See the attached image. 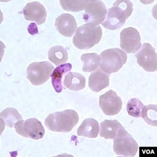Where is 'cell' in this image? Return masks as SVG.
<instances>
[{
  "mask_svg": "<svg viewBox=\"0 0 157 157\" xmlns=\"http://www.w3.org/2000/svg\"><path fill=\"white\" fill-rule=\"evenodd\" d=\"M133 3L128 0L116 1L112 8L108 10L106 20L102 24L103 27L110 30L120 29L126 20L133 13Z\"/></svg>",
  "mask_w": 157,
  "mask_h": 157,
  "instance_id": "cell-1",
  "label": "cell"
},
{
  "mask_svg": "<svg viewBox=\"0 0 157 157\" xmlns=\"http://www.w3.org/2000/svg\"><path fill=\"white\" fill-rule=\"evenodd\" d=\"M78 121L77 113L72 109L50 114L45 119L47 128L54 132L69 133Z\"/></svg>",
  "mask_w": 157,
  "mask_h": 157,
  "instance_id": "cell-2",
  "label": "cell"
},
{
  "mask_svg": "<svg viewBox=\"0 0 157 157\" xmlns=\"http://www.w3.org/2000/svg\"><path fill=\"white\" fill-rule=\"evenodd\" d=\"M102 35L100 26L87 23L78 28L73 38V44L78 49L87 50L98 44Z\"/></svg>",
  "mask_w": 157,
  "mask_h": 157,
  "instance_id": "cell-3",
  "label": "cell"
},
{
  "mask_svg": "<svg viewBox=\"0 0 157 157\" xmlns=\"http://www.w3.org/2000/svg\"><path fill=\"white\" fill-rule=\"evenodd\" d=\"M127 58L126 53L120 48L104 50L101 54V69L108 74L118 72L126 63Z\"/></svg>",
  "mask_w": 157,
  "mask_h": 157,
  "instance_id": "cell-4",
  "label": "cell"
},
{
  "mask_svg": "<svg viewBox=\"0 0 157 157\" xmlns=\"http://www.w3.org/2000/svg\"><path fill=\"white\" fill-rule=\"evenodd\" d=\"M113 139V150L116 155L134 156L137 153L138 151V143L124 127L120 129Z\"/></svg>",
  "mask_w": 157,
  "mask_h": 157,
  "instance_id": "cell-5",
  "label": "cell"
},
{
  "mask_svg": "<svg viewBox=\"0 0 157 157\" xmlns=\"http://www.w3.org/2000/svg\"><path fill=\"white\" fill-rule=\"evenodd\" d=\"M54 67L49 62H33L27 68V78L34 86L45 84L52 75Z\"/></svg>",
  "mask_w": 157,
  "mask_h": 157,
  "instance_id": "cell-6",
  "label": "cell"
},
{
  "mask_svg": "<svg viewBox=\"0 0 157 157\" xmlns=\"http://www.w3.org/2000/svg\"><path fill=\"white\" fill-rule=\"evenodd\" d=\"M16 132L25 137L38 140L45 135V129L40 121L36 118H30L23 121L21 120L15 124Z\"/></svg>",
  "mask_w": 157,
  "mask_h": 157,
  "instance_id": "cell-7",
  "label": "cell"
},
{
  "mask_svg": "<svg viewBox=\"0 0 157 157\" xmlns=\"http://www.w3.org/2000/svg\"><path fill=\"white\" fill-rule=\"evenodd\" d=\"M137 63L147 72L157 70V56L155 49L148 43L143 44L141 49L135 54Z\"/></svg>",
  "mask_w": 157,
  "mask_h": 157,
  "instance_id": "cell-8",
  "label": "cell"
},
{
  "mask_svg": "<svg viewBox=\"0 0 157 157\" xmlns=\"http://www.w3.org/2000/svg\"><path fill=\"white\" fill-rule=\"evenodd\" d=\"M107 10L101 1H88L85 8L83 20L87 23L98 25L102 23L106 16Z\"/></svg>",
  "mask_w": 157,
  "mask_h": 157,
  "instance_id": "cell-9",
  "label": "cell"
},
{
  "mask_svg": "<svg viewBox=\"0 0 157 157\" xmlns=\"http://www.w3.org/2000/svg\"><path fill=\"white\" fill-rule=\"evenodd\" d=\"M120 47L127 54H133L141 47L139 32L133 27L123 29L120 33Z\"/></svg>",
  "mask_w": 157,
  "mask_h": 157,
  "instance_id": "cell-10",
  "label": "cell"
},
{
  "mask_svg": "<svg viewBox=\"0 0 157 157\" xmlns=\"http://www.w3.org/2000/svg\"><path fill=\"white\" fill-rule=\"evenodd\" d=\"M121 99L113 90H109L99 97V107L107 116H114L122 109Z\"/></svg>",
  "mask_w": 157,
  "mask_h": 157,
  "instance_id": "cell-11",
  "label": "cell"
},
{
  "mask_svg": "<svg viewBox=\"0 0 157 157\" xmlns=\"http://www.w3.org/2000/svg\"><path fill=\"white\" fill-rule=\"evenodd\" d=\"M22 13L26 20L35 21L38 25H42L46 21V10L43 5L38 2L27 4L23 8Z\"/></svg>",
  "mask_w": 157,
  "mask_h": 157,
  "instance_id": "cell-12",
  "label": "cell"
},
{
  "mask_svg": "<svg viewBox=\"0 0 157 157\" xmlns=\"http://www.w3.org/2000/svg\"><path fill=\"white\" fill-rule=\"evenodd\" d=\"M55 25L57 31L65 37H71L77 27L74 17L67 13L62 14L57 18Z\"/></svg>",
  "mask_w": 157,
  "mask_h": 157,
  "instance_id": "cell-13",
  "label": "cell"
},
{
  "mask_svg": "<svg viewBox=\"0 0 157 157\" xmlns=\"http://www.w3.org/2000/svg\"><path fill=\"white\" fill-rule=\"evenodd\" d=\"M109 86V75L101 69L91 74L89 78V87L94 92L99 93Z\"/></svg>",
  "mask_w": 157,
  "mask_h": 157,
  "instance_id": "cell-14",
  "label": "cell"
},
{
  "mask_svg": "<svg viewBox=\"0 0 157 157\" xmlns=\"http://www.w3.org/2000/svg\"><path fill=\"white\" fill-rule=\"evenodd\" d=\"M99 132L98 122L93 118L86 119L77 129V135L89 138H96Z\"/></svg>",
  "mask_w": 157,
  "mask_h": 157,
  "instance_id": "cell-15",
  "label": "cell"
},
{
  "mask_svg": "<svg viewBox=\"0 0 157 157\" xmlns=\"http://www.w3.org/2000/svg\"><path fill=\"white\" fill-rule=\"evenodd\" d=\"M63 84L71 90L78 91L85 88L86 78L80 73L69 72L65 76Z\"/></svg>",
  "mask_w": 157,
  "mask_h": 157,
  "instance_id": "cell-16",
  "label": "cell"
},
{
  "mask_svg": "<svg viewBox=\"0 0 157 157\" xmlns=\"http://www.w3.org/2000/svg\"><path fill=\"white\" fill-rule=\"evenodd\" d=\"M72 68V64L67 63L62 64L57 67L52 74V84L56 92L60 93L62 92L63 89L62 86V77L63 75L69 72Z\"/></svg>",
  "mask_w": 157,
  "mask_h": 157,
  "instance_id": "cell-17",
  "label": "cell"
},
{
  "mask_svg": "<svg viewBox=\"0 0 157 157\" xmlns=\"http://www.w3.org/2000/svg\"><path fill=\"white\" fill-rule=\"evenodd\" d=\"M123 126L117 120H104L101 123L100 136L105 139H113Z\"/></svg>",
  "mask_w": 157,
  "mask_h": 157,
  "instance_id": "cell-18",
  "label": "cell"
},
{
  "mask_svg": "<svg viewBox=\"0 0 157 157\" xmlns=\"http://www.w3.org/2000/svg\"><path fill=\"white\" fill-rule=\"evenodd\" d=\"M48 59L56 65H59L68 60V52L62 46L56 45L50 48L48 52Z\"/></svg>",
  "mask_w": 157,
  "mask_h": 157,
  "instance_id": "cell-19",
  "label": "cell"
},
{
  "mask_svg": "<svg viewBox=\"0 0 157 157\" xmlns=\"http://www.w3.org/2000/svg\"><path fill=\"white\" fill-rule=\"evenodd\" d=\"M81 59L84 62L82 71L85 72H93L100 65L101 57L97 54H85L82 55Z\"/></svg>",
  "mask_w": 157,
  "mask_h": 157,
  "instance_id": "cell-20",
  "label": "cell"
},
{
  "mask_svg": "<svg viewBox=\"0 0 157 157\" xmlns=\"http://www.w3.org/2000/svg\"><path fill=\"white\" fill-rule=\"evenodd\" d=\"M0 117L3 123L9 128L15 126L18 121L22 120V117L17 109L13 108H8L4 109L0 114Z\"/></svg>",
  "mask_w": 157,
  "mask_h": 157,
  "instance_id": "cell-21",
  "label": "cell"
},
{
  "mask_svg": "<svg viewBox=\"0 0 157 157\" xmlns=\"http://www.w3.org/2000/svg\"><path fill=\"white\" fill-rule=\"evenodd\" d=\"M141 116L147 123L151 126H156V106L154 104L144 106Z\"/></svg>",
  "mask_w": 157,
  "mask_h": 157,
  "instance_id": "cell-22",
  "label": "cell"
},
{
  "mask_svg": "<svg viewBox=\"0 0 157 157\" xmlns=\"http://www.w3.org/2000/svg\"><path fill=\"white\" fill-rule=\"evenodd\" d=\"M143 104L138 99L133 98L128 101L126 106V110L129 116L135 117H139L141 116V113Z\"/></svg>",
  "mask_w": 157,
  "mask_h": 157,
  "instance_id": "cell-23",
  "label": "cell"
},
{
  "mask_svg": "<svg viewBox=\"0 0 157 157\" xmlns=\"http://www.w3.org/2000/svg\"><path fill=\"white\" fill-rule=\"evenodd\" d=\"M88 1H60L62 8L67 11L78 12L85 9Z\"/></svg>",
  "mask_w": 157,
  "mask_h": 157,
  "instance_id": "cell-24",
  "label": "cell"
}]
</instances>
